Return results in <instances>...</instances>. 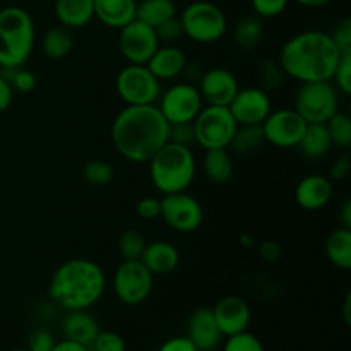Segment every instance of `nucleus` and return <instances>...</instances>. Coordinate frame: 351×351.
<instances>
[{"instance_id":"nucleus-1","label":"nucleus","mask_w":351,"mask_h":351,"mask_svg":"<svg viewBox=\"0 0 351 351\" xmlns=\"http://www.w3.org/2000/svg\"><path fill=\"white\" fill-rule=\"evenodd\" d=\"M170 125L156 105H127L112 122V144L132 163H147L168 143Z\"/></svg>"},{"instance_id":"nucleus-2","label":"nucleus","mask_w":351,"mask_h":351,"mask_svg":"<svg viewBox=\"0 0 351 351\" xmlns=\"http://www.w3.org/2000/svg\"><path fill=\"white\" fill-rule=\"evenodd\" d=\"M341 51L326 31L311 29L291 36L281 47L278 64L285 75L304 82L331 81Z\"/></svg>"},{"instance_id":"nucleus-3","label":"nucleus","mask_w":351,"mask_h":351,"mask_svg":"<svg viewBox=\"0 0 351 351\" xmlns=\"http://www.w3.org/2000/svg\"><path fill=\"white\" fill-rule=\"evenodd\" d=\"M106 290L105 271L95 261L77 257L65 261L53 271L48 285L50 300L65 312L89 311Z\"/></svg>"},{"instance_id":"nucleus-4","label":"nucleus","mask_w":351,"mask_h":351,"mask_svg":"<svg viewBox=\"0 0 351 351\" xmlns=\"http://www.w3.org/2000/svg\"><path fill=\"white\" fill-rule=\"evenodd\" d=\"M147 165L154 189L163 195L187 191L197 171V161L191 146H182L171 141L160 147Z\"/></svg>"},{"instance_id":"nucleus-5","label":"nucleus","mask_w":351,"mask_h":351,"mask_svg":"<svg viewBox=\"0 0 351 351\" xmlns=\"http://www.w3.org/2000/svg\"><path fill=\"white\" fill-rule=\"evenodd\" d=\"M34 47V21L26 9H0V67H23Z\"/></svg>"},{"instance_id":"nucleus-6","label":"nucleus","mask_w":351,"mask_h":351,"mask_svg":"<svg viewBox=\"0 0 351 351\" xmlns=\"http://www.w3.org/2000/svg\"><path fill=\"white\" fill-rule=\"evenodd\" d=\"M180 23L184 36L199 45H211L221 40L228 29L225 12L208 0L192 2L182 10Z\"/></svg>"},{"instance_id":"nucleus-7","label":"nucleus","mask_w":351,"mask_h":351,"mask_svg":"<svg viewBox=\"0 0 351 351\" xmlns=\"http://www.w3.org/2000/svg\"><path fill=\"white\" fill-rule=\"evenodd\" d=\"M194 125V143L204 151L228 149L232 137L237 130V122L228 106H202L192 122Z\"/></svg>"},{"instance_id":"nucleus-8","label":"nucleus","mask_w":351,"mask_h":351,"mask_svg":"<svg viewBox=\"0 0 351 351\" xmlns=\"http://www.w3.org/2000/svg\"><path fill=\"white\" fill-rule=\"evenodd\" d=\"M338 89L331 81L304 82L295 96L293 110L307 123H326L338 112Z\"/></svg>"},{"instance_id":"nucleus-9","label":"nucleus","mask_w":351,"mask_h":351,"mask_svg":"<svg viewBox=\"0 0 351 351\" xmlns=\"http://www.w3.org/2000/svg\"><path fill=\"white\" fill-rule=\"evenodd\" d=\"M117 93L125 105H156L161 96V81L147 65L129 64L119 72Z\"/></svg>"},{"instance_id":"nucleus-10","label":"nucleus","mask_w":351,"mask_h":351,"mask_svg":"<svg viewBox=\"0 0 351 351\" xmlns=\"http://www.w3.org/2000/svg\"><path fill=\"white\" fill-rule=\"evenodd\" d=\"M153 273L141 263V259L122 261L112 278L113 293L129 307L144 304L153 291Z\"/></svg>"},{"instance_id":"nucleus-11","label":"nucleus","mask_w":351,"mask_h":351,"mask_svg":"<svg viewBox=\"0 0 351 351\" xmlns=\"http://www.w3.org/2000/svg\"><path fill=\"white\" fill-rule=\"evenodd\" d=\"M156 106L168 125H173V123L194 122L204 103L197 86L192 82H177L167 91H161Z\"/></svg>"},{"instance_id":"nucleus-12","label":"nucleus","mask_w":351,"mask_h":351,"mask_svg":"<svg viewBox=\"0 0 351 351\" xmlns=\"http://www.w3.org/2000/svg\"><path fill=\"white\" fill-rule=\"evenodd\" d=\"M160 218L178 233H192L199 230L204 221L202 206L194 195L184 192H175L161 197Z\"/></svg>"},{"instance_id":"nucleus-13","label":"nucleus","mask_w":351,"mask_h":351,"mask_svg":"<svg viewBox=\"0 0 351 351\" xmlns=\"http://www.w3.org/2000/svg\"><path fill=\"white\" fill-rule=\"evenodd\" d=\"M264 143H269L271 146L280 147V149H291L297 147L307 129V122L295 112L293 108L271 110L263 123Z\"/></svg>"},{"instance_id":"nucleus-14","label":"nucleus","mask_w":351,"mask_h":351,"mask_svg":"<svg viewBox=\"0 0 351 351\" xmlns=\"http://www.w3.org/2000/svg\"><path fill=\"white\" fill-rule=\"evenodd\" d=\"M119 31V50L129 64L146 65L161 45L154 27L139 19H134Z\"/></svg>"},{"instance_id":"nucleus-15","label":"nucleus","mask_w":351,"mask_h":351,"mask_svg":"<svg viewBox=\"0 0 351 351\" xmlns=\"http://www.w3.org/2000/svg\"><path fill=\"white\" fill-rule=\"evenodd\" d=\"M228 110L237 125H261L273 110L269 91L256 86L239 88L228 105Z\"/></svg>"},{"instance_id":"nucleus-16","label":"nucleus","mask_w":351,"mask_h":351,"mask_svg":"<svg viewBox=\"0 0 351 351\" xmlns=\"http://www.w3.org/2000/svg\"><path fill=\"white\" fill-rule=\"evenodd\" d=\"M239 81L228 69L215 67L199 77V93L202 103L213 106H228L239 91Z\"/></svg>"},{"instance_id":"nucleus-17","label":"nucleus","mask_w":351,"mask_h":351,"mask_svg":"<svg viewBox=\"0 0 351 351\" xmlns=\"http://www.w3.org/2000/svg\"><path fill=\"white\" fill-rule=\"evenodd\" d=\"M213 314H215L216 324L223 338L249 331L250 321H252L249 304L237 295H228L218 300V304L213 307Z\"/></svg>"},{"instance_id":"nucleus-18","label":"nucleus","mask_w":351,"mask_h":351,"mask_svg":"<svg viewBox=\"0 0 351 351\" xmlns=\"http://www.w3.org/2000/svg\"><path fill=\"white\" fill-rule=\"evenodd\" d=\"M187 336L199 351H215L221 345L223 335L216 324L213 308L201 307L194 311L187 322Z\"/></svg>"},{"instance_id":"nucleus-19","label":"nucleus","mask_w":351,"mask_h":351,"mask_svg":"<svg viewBox=\"0 0 351 351\" xmlns=\"http://www.w3.org/2000/svg\"><path fill=\"white\" fill-rule=\"evenodd\" d=\"M332 197V180L326 175L312 173L302 178L295 189V201L305 211L326 208Z\"/></svg>"},{"instance_id":"nucleus-20","label":"nucleus","mask_w":351,"mask_h":351,"mask_svg":"<svg viewBox=\"0 0 351 351\" xmlns=\"http://www.w3.org/2000/svg\"><path fill=\"white\" fill-rule=\"evenodd\" d=\"M141 263L153 273V276H165L173 273L180 264V252L173 243L167 240H154L147 242Z\"/></svg>"},{"instance_id":"nucleus-21","label":"nucleus","mask_w":351,"mask_h":351,"mask_svg":"<svg viewBox=\"0 0 351 351\" xmlns=\"http://www.w3.org/2000/svg\"><path fill=\"white\" fill-rule=\"evenodd\" d=\"M146 65L156 75V79L171 81L187 71V57L175 45H163V47L160 45Z\"/></svg>"},{"instance_id":"nucleus-22","label":"nucleus","mask_w":351,"mask_h":351,"mask_svg":"<svg viewBox=\"0 0 351 351\" xmlns=\"http://www.w3.org/2000/svg\"><path fill=\"white\" fill-rule=\"evenodd\" d=\"M99 331H101L99 322L88 311H69L62 321L64 338L84 346H91Z\"/></svg>"},{"instance_id":"nucleus-23","label":"nucleus","mask_w":351,"mask_h":351,"mask_svg":"<svg viewBox=\"0 0 351 351\" xmlns=\"http://www.w3.org/2000/svg\"><path fill=\"white\" fill-rule=\"evenodd\" d=\"M137 0H95V19L112 29H122L136 19Z\"/></svg>"},{"instance_id":"nucleus-24","label":"nucleus","mask_w":351,"mask_h":351,"mask_svg":"<svg viewBox=\"0 0 351 351\" xmlns=\"http://www.w3.org/2000/svg\"><path fill=\"white\" fill-rule=\"evenodd\" d=\"M58 24L69 29H81L95 19V0H55Z\"/></svg>"},{"instance_id":"nucleus-25","label":"nucleus","mask_w":351,"mask_h":351,"mask_svg":"<svg viewBox=\"0 0 351 351\" xmlns=\"http://www.w3.org/2000/svg\"><path fill=\"white\" fill-rule=\"evenodd\" d=\"M297 147L308 160H317V158L326 156L332 147L326 123H307V129H305Z\"/></svg>"},{"instance_id":"nucleus-26","label":"nucleus","mask_w":351,"mask_h":351,"mask_svg":"<svg viewBox=\"0 0 351 351\" xmlns=\"http://www.w3.org/2000/svg\"><path fill=\"white\" fill-rule=\"evenodd\" d=\"M233 160L228 149H208L202 158L204 177L213 184H226L232 178Z\"/></svg>"},{"instance_id":"nucleus-27","label":"nucleus","mask_w":351,"mask_h":351,"mask_svg":"<svg viewBox=\"0 0 351 351\" xmlns=\"http://www.w3.org/2000/svg\"><path fill=\"white\" fill-rule=\"evenodd\" d=\"M324 249L332 266L348 271L351 267V230L341 226L332 230L326 239Z\"/></svg>"},{"instance_id":"nucleus-28","label":"nucleus","mask_w":351,"mask_h":351,"mask_svg":"<svg viewBox=\"0 0 351 351\" xmlns=\"http://www.w3.org/2000/svg\"><path fill=\"white\" fill-rule=\"evenodd\" d=\"M264 36V24L263 19L256 14L242 17L237 21L235 27H233V41L240 50L252 51L261 45Z\"/></svg>"},{"instance_id":"nucleus-29","label":"nucleus","mask_w":351,"mask_h":351,"mask_svg":"<svg viewBox=\"0 0 351 351\" xmlns=\"http://www.w3.org/2000/svg\"><path fill=\"white\" fill-rule=\"evenodd\" d=\"M72 47H74L72 29L62 26V24L50 27L41 40V51L50 60L65 58L72 51Z\"/></svg>"},{"instance_id":"nucleus-30","label":"nucleus","mask_w":351,"mask_h":351,"mask_svg":"<svg viewBox=\"0 0 351 351\" xmlns=\"http://www.w3.org/2000/svg\"><path fill=\"white\" fill-rule=\"evenodd\" d=\"M177 16V5L173 0H141L137 2L136 19L149 24L151 27L160 26L170 17Z\"/></svg>"},{"instance_id":"nucleus-31","label":"nucleus","mask_w":351,"mask_h":351,"mask_svg":"<svg viewBox=\"0 0 351 351\" xmlns=\"http://www.w3.org/2000/svg\"><path fill=\"white\" fill-rule=\"evenodd\" d=\"M263 143L264 136L261 125H239L228 147H232L233 153L240 156H247V154L256 153L263 146Z\"/></svg>"},{"instance_id":"nucleus-32","label":"nucleus","mask_w":351,"mask_h":351,"mask_svg":"<svg viewBox=\"0 0 351 351\" xmlns=\"http://www.w3.org/2000/svg\"><path fill=\"white\" fill-rule=\"evenodd\" d=\"M146 237L139 232V230H125L122 235L119 237L117 242V249L119 254L122 256L123 261H137L143 256L144 249H146Z\"/></svg>"},{"instance_id":"nucleus-33","label":"nucleus","mask_w":351,"mask_h":351,"mask_svg":"<svg viewBox=\"0 0 351 351\" xmlns=\"http://www.w3.org/2000/svg\"><path fill=\"white\" fill-rule=\"evenodd\" d=\"M329 137H331L332 146H338L341 149H348L351 146V119L348 113L336 112L331 119L326 122Z\"/></svg>"},{"instance_id":"nucleus-34","label":"nucleus","mask_w":351,"mask_h":351,"mask_svg":"<svg viewBox=\"0 0 351 351\" xmlns=\"http://www.w3.org/2000/svg\"><path fill=\"white\" fill-rule=\"evenodd\" d=\"M113 168L112 165L106 163L103 160H91L84 165L82 168V177L88 184L101 187V185H108L113 180Z\"/></svg>"},{"instance_id":"nucleus-35","label":"nucleus","mask_w":351,"mask_h":351,"mask_svg":"<svg viewBox=\"0 0 351 351\" xmlns=\"http://www.w3.org/2000/svg\"><path fill=\"white\" fill-rule=\"evenodd\" d=\"M2 75L10 82L14 91L31 93L36 88V75L24 67L2 69Z\"/></svg>"},{"instance_id":"nucleus-36","label":"nucleus","mask_w":351,"mask_h":351,"mask_svg":"<svg viewBox=\"0 0 351 351\" xmlns=\"http://www.w3.org/2000/svg\"><path fill=\"white\" fill-rule=\"evenodd\" d=\"M223 351H266L263 341L249 331L228 336L223 345Z\"/></svg>"},{"instance_id":"nucleus-37","label":"nucleus","mask_w":351,"mask_h":351,"mask_svg":"<svg viewBox=\"0 0 351 351\" xmlns=\"http://www.w3.org/2000/svg\"><path fill=\"white\" fill-rule=\"evenodd\" d=\"M331 82L339 93L346 96L351 95V50L341 51V57H339L338 65H336Z\"/></svg>"},{"instance_id":"nucleus-38","label":"nucleus","mask_w":351,"mask_h":351,"mask_svg":"<svg viewBox=\"0 0 351 351\" xmlns=\"http://www.w3.org/2000/svg\"><path fill=\"white\" fill-rule=\"evenodd\" d=\"M91 351H125V339L113 331H99L89 346Z\"/></svg>"},{"instance_id":"nucleus-39","label":"nucleus","mask_w":351,"mask_h":351,"mask_svg":"<svg viewBox=\"0 0 351 351\" xmlns=\"http://www.w3.org/2000/svg\"><path fill=\"white\" fill-rule=\"evenodd\" d=\"M154 31H156V36L160 40V43L165 45H173L175 41H178L184 36V27H182L180 17L177 16L170 17L165 23H161L160 26L154 27Z\"/></svg>"},{"instance_id":"nucleus-40","label":"nucleus","mask_w":351,"mask_h":351,"mask_svg":"<svg viewBox=\"0 0 351 351\" xmlns=\"http://www.w3.org/2000/svg\"><path fill=\"white\" fill-rule=\"evenodd\" d=\"M256 16L261 19H273L287 10L290 0H250Z\"/></svg>"},{"instance_id":"nucleus-41","label":"nucleus","mask_w":351,"mask_h":351,"mask_svg":"<svg viewBox=\"0 0 351 351\" xmlns=\"http://www.w3.org/2000/svg\"><path fill=\"white\" fill-rule=\"evenodd\" d=\"M55 343H57V339H55L53 332L50 329L36 328L29 332L26 348L31 351H51Z\"/></svg>"},{"instance_id":"nucleus-42","label":"nucleus","mask_w":351,"mask_h":351,"mask_svg":"<svg viewBox=\"0 0 351 351\" xmlns=\"http://www.w3.org/2000/svg\"><path fill=\"white\" fill-rule=\"evenodd\" d=\"M261 77H263L264 89L269 91V89L280 88L285 82V77H287V75H285L283 69L280 67L278 62H264V64L261 65Z\"/></svg>"},{"instance_id":"nucleus-43","label":"nucleus","mask_w":351,"mask_h":351,"mask_svg":"<svg viewBox=\"0 0 351 351\" xmlns=\"http://www.w3.org/2000/svg\"><path fill=\"white\" fill-rule=\"evenodd\" d=\"M168 141H171L175 144H182V146H191L194 143V125H192V122L173 123V125H170Z\"/></svg>"},{"instance_id":"nucleus-44","label":"nucleus","mask_w":351,"mask_h":351,"mask_svg":"<svg viewBox=\"0 0 351 351\" xmlns=\"http://www.w3.org/2000/svg\"><path fill=\"white\" fill-rule=\"evenodd\" d=\"M331 34L332 41L336 43V47L339 48V51H350L351 50V19L345 17L343 21H339L338 26L335 27V31Z\"/></svg>"},{"instance_id":"nucleus-45","label":"nucleus","mask_w":351,"mask_h":351,"mask_svg":"<svg viewBox=\"0 0 351 351\" xmlns=\"http://www.w3.org/2000/svg\"><path fill=\"white\" fill-rule=\"evenodd\" d=\"M136 211L139 215V218L147 219V221H153V219H158L161 215V199L153 197H143L136 206Z\"/></svg>"},{"instance_id":"nucleus-46","label":"nucleus","mask_w":351,"mask_h":351,"mask_svg":"<svg viewBox=\"0 0 351 351\" xmlns=\"http://www.w3.org/2000/svg\"><path fill=\"white\" fill-rule=\"evenodd\" d=\"M158 351H199V350L195 348V345L187 338V336H173V338L167 339V341L158 348Z\"/></svg>"},{"instance_id":"nucleus-47","label":"nucleus","mask_w":351,"mask_h":351,"mask_svg":"<svg viewBox=\"0 0 351 351\" xmlns=\"http://www.w3.org/2000/svg\"><path fill=\"white\" fill-rule=\"evenodd\" d=\"M350 168H351L350 156L345 153L343 156H339L338 160L331 165V170H329V178H331V180H343V178L348 177Z\"/></svg>"},{"instance_id":"nucleus-48","label":"nucleus","mask_w":351,"mask_h":351,"mask_svg":"<svg viewBox=\"0 0 351 351\" xmlns=\"http://www.w3.org/2000/svg\"><path fill=\"white\" fill-rule=\"evenodd\" d=\"M281 252L283 250H281L280 243L274 242V240H266V242H263L259 245V256L266 263H276V261H280Z\"/></svg>"},{"instance_id":"nucleus-49","label":"nucleus","mask_w":351,"mask_h":351,"mask_svg":"<svg viewBox=\"0 0 351 351\" xmlns=\"http://www.w3.org/2000/svg\"><path fill=\"white\" fill-rule=\"evenodd\" d=\"M14 99V89L10 86V82L0 74V113L9 110V106L12 105Z\"/></svg>"},{"instance_id":"nucleus-50","label":"nucleus","mask_w":351,"mask_h":351,"mask_svg":"<svg viewBox=\"0 0 351 351\" xmlns=\"http://www.w3.org/2000/svg\"><path fill=\"white\" fill-rule=\"evenodd\" d=\"M51 351H91L89 346L81 345V343L71 341V339H62V341L55 343V346L51 348Z\"/></svg>"},{"instance_id":"nucleus-51","label":"nucleus","mask_w":351,"mask_h":351,"mask_svg":"<svg viewBox=\"0 0 351 351\" xmlns=\"http://www.w3.org/2000/svg\"><path fill=\"white\" fill-rule=\"evenodd\" d=\"M338 221H339V226H341V228L351 230V201L350 199H346V201L341 204V208H339Z\"/></svg>"},{"instance_id":"nucleus-52","label":"nucleus","mask_w":351,"mask_h":351,"mask_svg":"<svg viewBox=\"0 0 351 351\" xmlns=\"http://www.w3.org/2000/svg\"><path fill=\"white\" fill-rule=\"evenodd\" d=\"M298 5L308 7V9H319V7H326L328 3H331L332 0H293Z\"/></svg>"},{"instance_id":"nucleus-53","label":"nucleus","mask_w":351,"mask_h":351,"mask_svg":"<svg viewBox=\"0 0 351 351\" xmlns=\"http://www.w3.org/2000/svg\"><path fill=\"white\" fill-rule=\"evenodd\" d=\"M350 308H351V295L348 293L345 298V307H343V315H345V322L346 326L351 324V314H350Z\"/></svg>"},{"instance_id":"nucleus-54","label":"nucleus","mask_w":351,"mask_h":351,"mask_svg":"<svg viewBox=\"0 0 351 351\" xmlns=\"http://www.w3.org/2000/svg\"><path fill=\"white\" fill-rule=\"evenodd\" d=\"M240 243H242L243 247H247V249H250V247H256V240H254L250 235L240 237Z\"/></svg>"},{"instance_id":"nucleus-55","label":"nucleus","mask_w":351,"mask_h":351,"mask_svg":"<svg viewBox=\"0 0 351 351\" xmlns=\"http://www.w3.org/2000/svg\"><path fill=\"white\" fill-rule=\"evenodd\" d=\"M10 351H31V350H27V348H16V350H10Z\"/></svg>"}]
</instances>
